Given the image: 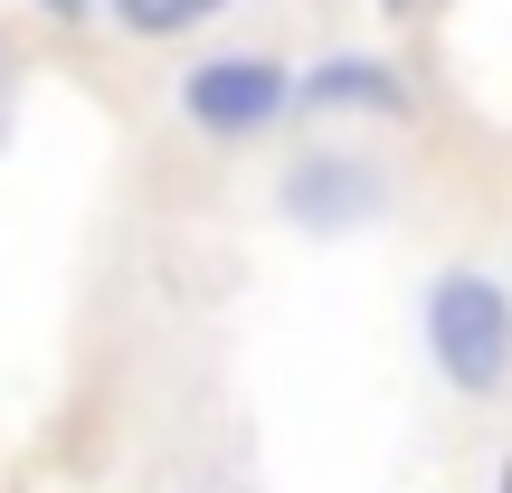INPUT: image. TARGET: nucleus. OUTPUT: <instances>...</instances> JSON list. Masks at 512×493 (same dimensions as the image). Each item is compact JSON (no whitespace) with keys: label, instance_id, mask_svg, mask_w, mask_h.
<instances>
[{"label":"nucleus","instance_id":"obj_1","mask_svg":"<svg viewBox=\"0 0 512 493\" xmlns=\"http://www.w3.org/2000/svg\"><path fill=\"white\" fill-rule=\"evenodd\" d=\"M427 351L465 399H494L512 380V294L494 275H437L427 294Z\"/></svg>","mask_w":512,"mask_h":493},{"label":"nucleus","instance_id":"obj_2","mask_svg":"<svg viewBox=\"0 0 512 493\" xmlns=\"http://www.w3.org/2000/svg\"><path fill=\"white\" fill-rule=\"evenodd\" d=\"M285 67L256 48H228V57H200V67L181 76V114L209 133V143H238V133H266L275 114H285Z\"/></svg>","mask_w":512,"mask_h":493},{"label":"nucleus","instance_id":"obj_3","mask_svg":"<svg viewBox=\"0 0 512 493\" xmlns=\"http://www.w3.org/2000/svg\"><path fill=\"white\" fill-rule=\"evenodd\" d=\"M389 190L370 181V162H351V152H304V162L285 171V219L294 228H361L370 209H380Z\"/></svg>","mask_w":512,"mask_h":493},{"label":"nucleus","instance_id":"obj_4","mask_svg":"<svg viewBox=\"0 0 512 493\" xmlns=\"http://www.w3.org/2000/svg\"><path fill=\"white\" fill-rule=\"evenodd\" d=\"M304 105L313 114H332V105H351V114H408V86L380 67V57H323V67L304 76Z\"/></svg>","mask_w":512,"mask_h":493},{"label":"nucleus","instance_id":"obj_5","mask_svg":"<svg viewBox=\"0 0 512 493\" xmlns=\"http://www.w3.org/2000/svg\"><path fill=\"white\" fill-rule=\"evenodd\" d=\"M114 19H124L133 38H181V29H200V19H219L228 0H105Z\"/></svg>","mask_w":512,"mask_h":493},{"label":"nucleus","instance_id":"obj_6","mask_svg":"<svg viewBox=\"0 0 512 493\" xmlns=\"http://www.w3.org/2000/svg\"><path fill=\"white\" fill-rule=\"evenodd\" d=\"M38 10H48V19H86L95 0H38Z\"/></svg>","mask_w":512,"mask_h":493},{"label":"nucleus","instance_id":"obj_7","mask_svg":"<svg viewBox=\"0 0 512 493\" xmlns=\"http://www.w3.org/2000/svg\"><path fill=\"white\" fill-rule=\"evenodd\" d=\"M503 493H512V465H503Z\"/></svg>","mask_w":512,"mask_h":493}]
</instances>
